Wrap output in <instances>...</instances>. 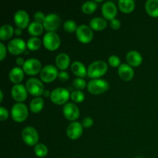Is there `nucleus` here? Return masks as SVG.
<instances>
[{"mask_svg": "<svg viewBox=\"0 0 158 158\" xmlns=\"http://www.w3.org/2000/svg\"><path fill=\"white\" fill-rule=\"evenodd\" d=\"M108 69L107 63L103 60L94 61L88 66L87 75L88 77L94 79H100L106 73Z\"/></svg>", "mask_w": 158, "mask_h": 158, "instance_id": "1", "label": "nucleus"}, {"mask_svg": "<svg viewBox=\"0 0 158 158\" xmlns=\"http://www.w3.org/2000/svg\"><path fill=\"white\" fill-rule=\"evenodd\" d=\"M11 115L15 122L21 123L25 121L29 115L27 106L23 103H15L11 109Z\"/></svg>", "mask_w": 158, "mask_h": 158, "instance_id": "2", "label": "nucleus"}, {"mask_svg": "<svg viewBox=\"0 0 158 158\" xmlns=\"http://www.w3.org/2000/svg\"><path fill=\"white\" fill-rule=\"evenodd\" d=\"M109 88L107 81L102 79H94L90 80L87 84V89L90 94L99 95L106 92Z\"/></svg>", "mask_w": 158, "mask_h": 158, "instance_id": "3", "label": "nucleus"}, {"mask_svg": "<svg viewBox=\"0 0 158 158\" xmlns=\"http://www.w3.org/2000/svg\"><path fill=\"white\" fill-rule=\"evenodd\" d=\"M69 92L67 89L63 87L56 88L51 92L50 100L53 103L56 105L66 104L69 100Z\"/></svg>", "mask_w": 158, "mask_h": 158, "instance_id": "4", "label": "nucleus"}, {"mask_svg": "<svg viewBox=\"0 0 158 158\" xmlns=\"http://www.w3.org/2000/svg\"><path fill=\"white\" fill-rule=\"evenodd\" d=\"M28 93L34 97H39L44 93V86L41 80L37 78H29L26 83Z\"/></svg>", "mask_w": 158, "mask_h": 158, "instance_id": "5", "label": "nucleus"}, {"mask_svg": "<svg viewBox=\"0 0 158 158\" xmlns=\"http://www.w3.org/2000/svg\"><path fill=\"white\" fill-rule=\"evenodd\" d=\"M60 37L55 32H48L43 36V45L48 50H56L60 47Z\"/></svg>", "mask_w": 158, "mask_h": 158, "instance_id": "6", "label": "nucleus"}, {"mask_svg": "<svg viewBox=\"0 0 158 158\" xmlns=\"http://www.w3.org/2000/svg\"><path fill=\"white\" fill-rule=\"evenodd\" d=\"M22 137L25 143L29 146L36 145L39 141V134L36 130L32 127H26L23 130Z\"/></svg>", "mask_w": 158, "mask_h": 158, "instance_id": "7", "label": "nucleus"}, {"mask_svg": "<svg viewBox=\"0 0 158 158\" xmlns=\"http://www.w3.org/2000/svg\"><path fill=\"white\" fill-rule=\"evenodd\" d=\"M42 64L40 61L37 59L31 58L26 60L24 65L23 66V69L24 70L25 73L29 76H35L37 73L41 72Z\"/></svg>", "mask_w": 158, "mask_h": 158, "instance_id": "8", "label": "nucleus"}, {"mask_svg": "<svg viewBox=\"0 0 158 158\" xmlns=\"http://www.w3.org/2000/svg\"><path fill=\"white\" fill-rule=\"evenodd\" d=\"M40 79L44 83H51L58 77L59 72L57 68L53 65H46L40 72Z\"/></svg>", "mask_w": 158, "mask_h": 158, "instance_id": "9", "label": "nucleus"}, {"mask_svg": "<svg viewBox=\"0 0 158 158\" xmlns=\"http://www.w3.org/2000/svg\"><path fill=\"white\" fill-rule=\"evenodd\" d=\"M77 39L83 43H89L94 38V32L92 29L86 25H80L78 26L76 32Z\"/></svg>", "mask_w": 158, "mask_h": 158, "instance_id": "10", "label": "nucleus"}, {"mask_svg": "<svg viewBox=\"0 0 158 158\" xmlns=\"http://www.w3.org/2000/svg\"><path fill=\"white\" fill-rule=\"evenodd\" d=\"M26 43L20 38H15L8 43L7 49L10 53L13 55H19L26 50Z\"/></svg>", "mask_w": 158, "mask_h": 158, "instance_id": "11", "label": "nucleus"}, {"mask_svg": "<svg viewBox=\"0 0 158 158\" xmlns=\"http://www.w3.org/2000/svg\"><path fill=\"white\" fill-rule=\"evenodd\" d=\"M60 23L61 20L60 16L55 13H51L46 15L43 25L45 29H46L48 32H54L59 29Z\"/></svg>", "mask_w": 158, "mask_h": 158, "instance_id": "12", "label": "nucleus"}, {"mask_svg": "<svg viewBox=\"0 0 158 158\" xmlns=\"http://www.w3.org/2000/svg\"><path fill=\"white\" fill-rule=\"evenodd\" d=\"M11 94L17 103H23L26 100L28 91L26 86L23 84H15L11 89Z\"/></svg>", "mask_w": 158, "mask_h": 158, "instance_id": "13", "label": "nucleus"}, {"mask_svg": "<svg viewBox=\"0 0 158 158\" xmlns=\"http://www.w3.org/2000/svg\"><path fill=\"white\" fill-rule=\"evenodd\" d=\"M63 113L66 119L70 121H75L80 117V110L78 106L73 103H66L63 106Z\"/></svg>", "mask_w": 158, "mask_h": 158, "instance_id": "14", "label": "nucleus"}, {"mask_svg": "<svg viewBox=\"0 0 158 158\" xmlns=\"http://www.w3.org/2000/svg\"><path fill=\"white\" fill-rule=\"evenodd\" d=\"M83 132V128L82 123L80 122L73 121L69 123L66 129V135L71 140H77L80 138Z\"/></svg>", "mask_w": 158, "mask_h": 158, "instance_id": "15", "label": "nucleus"}, {"mask_svg": "<svg viewBox=\"0 0 158 158\" xmlns=\"http://www.w3.org/2000/svg\"><path fill=\"white\" fill-rule=\"evenodd\" d=\"M102 14L103 17L108 20H113L116 19L117 14V8L114 2L107 1L102 6Z\"/></svg>", "mask_w": 158, "mask_h": 158, "instance_id": "16", "label": "nucleus"}, {"mask_svg": "<svg viewBox=\"0 0 158 158\" xmlns=\"http://www.w3.org/2000/svg\"><path fill=\"white\" fill-rule=\"evenodd\" d=\"M14 21L19 29H25L29 26V16L25 10H18L14 15Z\"/></svg>", "mask_w": 158, "mask_h": 158, "instance_id": "17", "label": "nucleus"}, {"mask_svg": "<svg viewBox=\"0 0 158 158\" xmlns=\"http://www.w3.org/2000/svg\"><path fill=\"white\" fill-rule=\"evenodd\" d=\"M118 74L120 78L124 81H130L134 78V71L132 66L123 63L118 67Z\"/></svg>", "mask_w": 158, "mask_h": 158, "instance_id": "18", "label": "nucleus"}, {"mask_svg": "<svg viewBox=\"0 0 158 158\" xmlns=\"http://www.w3.org/2000/svg\"><path fill=\"white\" fill-rule=\"evenodd\" d=\"M126 60L130 66L136 67L141 64L142 61H143V57H142L141 54L137 51L131 50L127 53Z\"/></svg>", "mask_w": 158, "mask_h": 158, "instance_id": "19", "label": "nucleus"}, {"mask_svg": "<svg viewBox=\"0 0 158 158\" xmlns=\"http://www.w3.org/2000/svg\"><path fill=\"white\" fill-rule=\"evenodd\" d=\"M24 70L19 66L12 68L9 72V79L15 84H19L24 79Z\"/></svg>", "mask_w": 158, "mask_h": 158, "instance_id": "20", "label": "nucleus"}, {"mask_svg": "<svg viewBox=\"0 0 158 158\" xmlns=\"http://www.w3.org/2000/svg\"><path fill=\"white\" fill-rule=\"evenodd\" d=\"M69 63H70V58L69 55L65 52H61L56 57V64L57 68L61 69V71L66 70L69 66Z\"/></svg>", "mask_w": 158, "mask_h": 158, "instance_id": "21", "label": "nucleus"}, {"mask_svg": "<svg viewBox=\"0 0 158 158\" xmlns=\"http://www.w3.org/2000/svg\"><path fill=\"white\" fill-rule=\"evenodd\" d=\"M71 70L76 76L80 78H83L87 74L86 66L80 61H75L71 64Z\"/></svg>", "mask_w": 158, "mask_h": 158, "instance_id": "22", "label": "nucleus"}, {"mask_svg": "<svg viewBox=\"0 0 158 158\" xmlns=\"http://www.w3.org/2000/svg\"><path fill=\"white\" fill-rule=\"evenodd\" d=\"M107 26V22L102 17H95L89 22V27L96 31H102Z\"/></svg>", "mask_w": 158, "mask_h": 158, "instance_id": "23", "label": "nucleus"}, {"mask_svg": "<svg viewBox=\"0 0 158 158\" xmlns=\"http://www.w3.org/2000/svg\"><path fill=\"white\" fill-rule=\"evenodd\" d=\"M147 13L152 17H158V0H148L145 3Z\"/></svg>", "mask_w": 158, "mask_h": 158, "instance_id": "24", "label": "nucleus"}, {"mask_svg": "<svg viewBox=\"0 0 158 158\" xmlns=\"http://www.w3.org/2000/svg\"><path fill=\"white\" fill-rule=\"evenodd\" d=\"M118 6L123 13H131L135 8V2L134 0H120Z\"/></svg>", "mask_w": 158, "mask_h": 158, "instance_id": "25", "label": "nucleus"}, {"mask_svg": "<svg viewBox=\"0 0 158 158\" xmlns=\"http://www.w3.org/2000/svg\"><path fill=\"white\" fill-rule=\"evenodd\" d=\"M43 106H44V100L40 97L32 99L30 102V104H29V108H30L31 111L34 114L40 113L43 110Z\"/></svg>", "mask_w": 158, "mask_h": 158, "instance_id": "26", "label": "nucleus"}, {"mask_svg": "<svg viewBox=\"0 0 158 158\" xmlns=\"http://www.w3.org/2000/svg\"><path fill=\"white\" fill-rule=\"evenodd\" d=\"M15 30L9 24H5L0 29V39L2 40H9L13 35Z\"/></svg>", "mask_w": 158, "mask_h": 158, "instance_id": "27", "label": "nucleus"}, {"mask_svg": "<svg viewBox=\"0 0 158 158\" xmlns=\"http://www.w3.org/2000/svg\"><path fill=\"white\" fill-rule=\"evenodd\" d=\"M43 25L42 23H37V22H32L28 26V31L29 33L31 34L33 36L41 35L43 31Z\"/></svg>", "mask_w": 158, "mask_h": 158, "instance_id": "28", "label": "nucleus"}, {"mask_svg": "<svg viewBox=\"0 0 158 158\" xmlns=\"http://www.w3.org/2000/svg\"><path fill=\"white\" fill-rule=\"evenodd\" d=\"M27 48L31 51L38 50L42 45V42L38 37H31L26 43Z\"/></svg>", "mask_w": 158, "mask_h": 158, "instance_id": "29", "label": "nucleus"}, {"mask_svg": "<svg viewBox=\"0 0 158 158\" xmlns=\"http://www.w3.org/2000/svg\"><path fill=\"white\" fill-rule=\"evenodd\" d=\"M97 8V4L94 1H87L84 2L82 6V11L85 14H92L96 11Z\"/></svg>", "mask_w": 158, "mask_h": 158, "instance_id": "30", "label": "nucleus"}, {"mask_svg": "<svg viewBox=\"0 0 158 158\" xmlns=\"http://www.w3.org/2000/svg\"><path fill=\"white\" fill-rule=\"evenodd\" d=\"M35 154L39 157H45L48 154V148L43 143H37L34 148Z\"/></svg>", "mask_w": 158, "mask_h": 158, "instance_id": "31", "label": "nucleus"}, {"mask_svg": "<svg viewBox=\"0 0 158 158\" xmlns=\"http://www.w3.org/2000/svg\"><path fill=\"white\" fill-rule=\"evenodd\" d=\"M63 28H64V30L66 32L71 33V32H77L78 26H77V23L73 20H66L63 24Z\"/></svg>", "mask_w": 158, "mask_h": 158, "instance_id": "32", "label": "nucleus"}, {"mask_svg": "<svg viewBox=\"0 0 158 158\" xmlns=\"http://www.w3.org/2000/svg\"><path fill=\"white\" fill-rule=\"evenodd\" d=\"M70 97L73 101H74L75 103H81L84 100L85 95L81 90H74L71 94Z\"/></svg>", "mask_w": 158, "mask_h": 158, "instance_id": "33", "label": "nucleus"}, {"mask_svg": "<svg viewBox=\"0 0 158 158\" xmlns=\"http://www.w3.org/2000/svg\"><path fill=\"white\" fill-rule=\"evenodd\" d=\"M73 85L74 87L76 89H77V90H81V89H84L85 86H86V83L83 78H80V77H77L73 82Z\"/></svg>", "mask_w": 158, "mask_h": 158, "instance_id": "34", "label": "nucleus"}, {"mask_svg": "<svg viewBox=\"0 0 158 158\" xmlns=\"http://www.w3.org/2000/svg\"><path fill=\"white\" fill-rule=\"evenodd\" d=\"M108 63L112 67H119L120 66V59L117 56L112 55L108 59Z\"/></svg>", "mask_w": 158, "mask_h": 158, "instance_id": "35", "label": "nucleus"}, {"mask_svg": "<svg viewBox=\"0 0 158 158\" xmlns=\"http://www.w3.org/2000/svg\"><path fill=\"white\" fill-rule=\"evenodd\" d=\"M8 117H9V111L6 108H5L4 106H1L0 107V120L2 121H4V120H7Z\"/></svg>", "mask_w": 158, "mask_h": 158, "instance_id": "36", "label": "nucleus"}, {"mask_svg": "<svg viewBox=\"0 0 158 158\" xmlns=\"http://www.w3.org/2000/svg\"><path fill=\"white\" fill-rule=\"evenodd\" d=\"M34 19H35V22L40 23H43L45 19H46V15L43 14L42 12H36L34 14Z\"/></svg>", "mask_w": 158, "mask_h": 158, "instance_id": "37", "label": "nucleus"}, {"mask_svg": "<svg viewBox=\"0 0 158 158\" xmlns=\"http://www.w3.org/2000/svg\"><path fill=\"white\" fill-rule=\"evenodd\" d=\"M94 124V120L90 117H86L82 121V125L84 127H90Z\"/></svg>", "mask_w": 158, "mask_h": 158, "instance_id": "38", "label": "nucleus"}, {"mask_svg": "<svg viewBox=\"0 0 158 158\" xmlns=\"http://www.w3.org/2000/svg\"><path fill=\"white\" fill-rule=\"evenodd\" d=\"M58 78L61 82H66V80H69V73H68L67 72H66V71H60V72L59 73Z\"/></svg>", "mask_w": 158, "mask_h": 158, "instance_id": "39", "label": "nucleus"}, {"mask_svg": "<svg viewBox=\"0 0 158 158\" xmlns=\"http://www.w3.org/2000/svg\"><path fill=\"white\" fill-rule=\"evenodd\" d=\"M120 25H121L120 21L119 19H114L111 20L110 23V27L112 28L113 29H114V30H117V29H120Z\"/></svg>", "mask_w": 158, "mask_h": 158, "instance_id": "40", "label": "nucleus"}, {"mask_svg": "<svg viewBox=\"0 0 158 158\" xmlns=\"http://www.w3.org/2000/svg\"><path fill=\"white\" fill-rule=\"evenodd\" d=\"M0 49H1V55H0V60L2 61L6 56V47L3 43H0Z\"/></svg>", "mask_w": 158, "mask_h": 158, "instance_id": "41", "label": "nucleus"}, {"mask_svg": "<svg viewBox=\"0 0 158 158\" xmlns=\"http://www.w3.org/2000/svg\"><path fill=\"white\" fill-rule=\"evenodd\" d=\"M25 62H26V61H25V60L23 58V57H17V59H16V64L18 65L19 66H23V65H24Z\"/></svg>", "mask_w": 158, "mask_h": 158, "instance_id": "42", "label": "nucleus"}, {"mask_svg": "<svg viewBox=\"0 0 158 158\" xmlns=\"http://www.w3.org/2000/svg\"><path fill=\"white\" fill-rule=\"evenodd\" d=\"M43 95L44 97H49L51 96V92L49 90H48V89H45Z\"/></svg>", "mask_w": 158, "mask_h": 158, "instance_id": "43", "label": "nucleus"}, {"mask_svg": "<svg viewBox=\"0 0 158 158\" xmlns=\"http://www.w3.org/2000/svg\"><path fill=\"white\" fill-rule=\"evenodd\" d=\"M15 35H20L22 33H23V31H22V29H19V28H17L16 29H15Z\"/></svg>", "mask_w": 158, "mask_h": 158, "instance_id": "44", "label": "nucleus"}, {"mask_svg": "<svg viewBox=\"0 0 158 158\" xmlns=\"http://www.w3.org/2000/svg\"><path fill=\"white\" fill-rule=\"evenodd\" d=\"M0 95H1V98H0V102H2L3 100V92L2 91H0Z\"/></svg>", "mask_w": 158, "mask_h": 158, "instance_id": "45", "label": "nucleus"}, {"mask_svg": "<svg viewBox=\"0 0 158 158\" xmlns=\"http://www.w3.org/2000/svg\"><path fill=\"white\" fill-rule=\"evenodd\" d=\"M136 158H143V157H136Z\"/></svg>", "mask_w": 158, "mask_h": 158, "instance_id": "46", "label": "nucleus"}]
</instances>
